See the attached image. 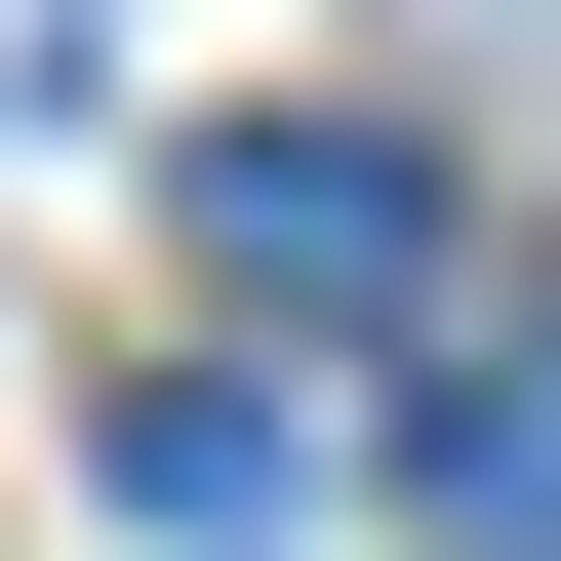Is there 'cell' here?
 <instances>
[{
	"label": "cell",
	"instance_id": "cell-2",
	"mask_svg": "<svg viewBox=\"0 0 561 561\" xmlns=\"http://www.w3.org/2000/svg\"><path fill=\"white\" fill-rule=\"evenodd\" d=\"M121 522H201V561H280V522H321V401H241V362H161V401H121Z\"/></svg>",
	"mask_w": 561,
	"mask_h": 561
},
{
	"label": "cell",
	"instance_id": "cell-3",
	"mask_svg": "<svg viewBox=\"0 0 561 561\" xmlns=\"http://www.w3.org/2000/svg\"><path fill=\"white\" fill-rule=\"evenodd\" d=\"M442 522H481V561H561V321H481V362H442Z\"/></svg>",
	"mask_w": 561,
	"mask_h": 561
},
{
	"label": "cell",
	"instance_id": "cell-4",
	"mask_svg": "<svg viewBox=\"0 0 561 561\" xmlns=\"http://www.w3.org/2000/svg\"><path fill=\"white\" fill-rule=\"evenodd\" d=\"M0 81H81V0H0Z\"/></svg>",
	"mask_w": 561,
	"mask_h": 561
},
{
	"label": "cell",
	"instance_id": "cell-1",
	"mask_svg": "<svg viewBox=\"0 0 561 561\" xmlns=\"http://www.w3.org/2000/svg\"><path fill=\"white\" fill-rule=\"evenodd\" d=\"M201 280H241L280 362H401V321H442V161H401V121H241V161H201Z\"/></svg>",
	"mask_w": 561,
	"mask_h": 561
}]
</instances>
